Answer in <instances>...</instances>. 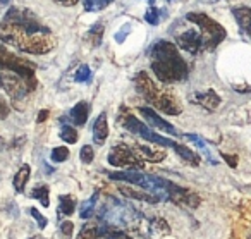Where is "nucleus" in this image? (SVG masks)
Returning <instances> with one entry per match:
<instances>
[{"instance_id": "f257e3e1", "label": "nucleus", "mask_w": 251, "mask_h": 239, "mask_svg": "<svg viewBox=\"0 0 251 239\" xmlns=\"http://www.w3.org/2000/svg\"><path fill=\"white\" fill-rule=\"evenodd\" d=\"M151 71L164 84L177 83L188 78V64L177 52V47L167 40L157 42L150 50Z\"/></svg>"}, {"instance_id": "f03ea898", "label": "nucleus", "mask_w": 251, "mask_h": 239, "mask_svg": "<svg viewBox=\"0 0 251 239\" xmlns=\"http://www.w3.org/2000/svg\"><path fill=\"white\" fill-rule=\"evenodd\" d=\"M0 42L16 47L25 53H31V55L49 53L55 47V38L50 31L31 35V33H26L19 26L11 25L7 21L0 23Z\"/></svg>"}, {"instance_id": "7ed1b4c3", "label": "nucleus", "mask_w": 251, "mask_h": 239, "mask_svg": "<svg viewBox=\"0 0 251 239\" xmlns=\"http://www.w3.org/2000/svg\"><path fill=\"white\" fill-rule=\"evenodd\" d=\"M134 86H136L138 93H140L148 104L153 105L157 110L164 112V114H167V115H179L182 112V107L177 102V98L169 93V91L158 88L157 84L151 81V78L148 76V73H145V71L136 74V78H134Z\"/></svg>"}, {"instance_id": "20e7f679", "label": "nucleus", "mask_w": 251, "mask_h": 239, "mask_svg": "<svg viewBox=\"0 0 251 239\" xmlns=\"http://www.w3.org/2000/svg\"><path fill=\"white\" fill-rule=\"evenodd\" d=\"M186 19L191 23H195L200 29H201V36H203V47L208 50L215 49L224 38H226V29L219 25L217 21H213L210 16L203 14V12H189L186 16Z\"/></svg>"}, {"instance_id": "39448f33", "label": "nucleus", "mask_w": 251, "mask_h": 239, "mask_svg": "<svg viewBox=\"0 0 251 239\" xmlns=\"http://www.w3.org/2000/svg\"><path fill=\"white\" fill-rule=\"evenodd\" d=\"M4 21L19 26L21 29H25L26 33H31V35L50 31V29L40 21V18L35 14V12L29 11V9H26V7H19V5H12V7L5 12Z\"/></svg>"}, {"instance_id": "423d86ee", "label": "nucleus", "mask_w": 251, "mask_h": 239, "mask_svg": "<svg viewBox=\"0 0 251 239\" xmlns=\"http://www.w3.org/2000/svg\"><path fill=\"white\" fill-rule=\"evenodd\" d=\"M0 86L14 100H21L36 88V80H26L12 71H0Z\"/></svg>"}, {"instance_id": "0eeeda50", "label": "nucleus", "mask_w": 251, "mask_h": 239, "mask_svg": "<svg viewBox=\"0 0 251 239\" xmlns=\"http://www.w3.org/2000/svg\"><path fill=\"white\" fill-rule=\"evenodd\" d=\"M0 71H12L26 80H35V64L18 57L0 43Z\"/></svg>"}, {"instance_id": "6e6552de", "label": "nucleus", "mask_w": 251, "mask_h": 239, "mask_svg": "<svg viewBox=\"0 0 251 239\" xmlns=\"http://www.w3.org/2000/svg\"><path fill=\"white\" fill-rule=\"evenodd\" d=\"M107 160L112 167H119V169H122V167H129V169L141 170L145 167L143 157H141L136 150H133L127 145L114 146L112 152L108 153Z\"/></svg>"}, {"instance_id": "1a4fd4ad", "label": "nucleus", "mask_w": 251, "mask_h": 239, "mask_svg": "<svg viewBox=\"0 0 251 239\" xmlns=\"http://www.w3.org/2000/svg\"><path fill=\"white\" fill-rule=\"evenodd\" d=\"M122 126H124L127 131L134 133V134L141 136L143 139H148L150 143H155V145H160V146H174V141H171V139L164 138V136L157 134L155 131H151L150 126L143 124L141 121H138L134 115H126L124 119H122Z\"/></svg>"}, {"instance_id": "9d476101", "label": "nucleus", "mask_w": 251, "mask_h": 239, "mask_svg": "<svg viewBox=\"0 0 251 239\" xmlns=\"http://www.w3.org/2000/svg\"><path fill=\"white\" fill-rule=\"evenodd\" d=\"M165 193H167V200L174 201L179 207H186L195 210L201 203V200H200V196L196 193H193L188 187L177 186V184L171 183V181H167V184H165Z\"/></svg>"}, {"instance_id": "9b49d317", "label": "nucleus", "mask_w": 251, "mask_h": 239, "mask_svg": "<svg viewBox=\"0 0 251 239\" xmlns=\"http://www.w3.org/2000/svg\"><path fill=\"white\" fill-rule=\"evenodd\" d=\"M138 112L143 115V119L147 121V124L150 126V128L160 129V131H165V133H169V134H174V136L179 134L177 129H176L174 126L169 124L164 117H160V115H158L155 110H151L150 107H140L138 108Z\"/></svg>"}, {"instance_id": "f8f14e48", "label": "nucleus", "mask_w": 251, "mask_h": 239, "mask_svg": "<svg viewBox=\"0 0 251 239\" xmlns=\"http://www.w3.org/2000/svg\"><path fill=\"white\" fill-rule=\"evenodd\" d=\"M177 47L189 53H198L200 49L203 47V36L196 29H188L177 36Z\"/></svg>"}, {"instance_id": "ddd939ff", "label": "nucleus", "mask_w": 251, "mask_h": 239, "mask_svg": "<svg viewBox=\"0 0 251 239\" xmlns=\"http://www.w3.org/2000/svg\"><path fill=\"white\" fill-rule=\"evenodd\" d=\"M117 189H119V193H121L122 196L133 198V200H140V201H147V203H157V201L162 200L158 194L151 193V191L136 189V187H133V186H122V184H119Z\"/></svg>"}, {"instance_id": "4468645a", "label": "nucleus", "mask_w": 251, "mask_h": 239, "mask_svg": "<svg viewBox=\"0 0 251 239\" xmlns=\"http://www.w3.org/2000/svg\"><path fill=\"white\" fill-rule=\"evenodd\" d=\"M193 102H196V104L201 105L203 108L212 112L220 105V97L213 90H206V91H203V93L193 95Z\"/></svg>"}, {"instance_id": "2eb2a0df", "label": "nucleus", "mask_w": 251, "mask_h": 239, "mask_svg": "<svg viewBox=\"0 0 251 239\" xmlns=\"http://www.w3.org/2000/svg\"><path fill=\"white\" fill-rule=\"evenodd\" d=\"M107 138H108V121H107V114L101 112L93 124V139L97 145H103Z\"/></svg>"}, {"instance_id": "dca6fc26", "label": "nucleus", "mask_w": 251, "mask_h": 239, "mask_svg": "<svg viewBox=\"0 0 251 239\" xmlns=\"http://www.w3.org/2000/svg\"><path fill=\"white\" fill-rule=\"evenodd\" d=\"M88 114H90V107L86 102H77L69 110V122L74 126H84L88 121Z\"/></svg>"}, {"instance_id": "f3484780", "label": "nucleus", "mask_w": 251, "mask_h": 239, "mask_svg": "<svg viewBox=\"0 0 251 239\" xmlns=\"http://www.w3.org/2000/svg\"><path fill=\"white\" fill-rule=\"evenodd\" d=\"M136 150L138 153H140L141 157H143L145 160H148V162H162V160H165V157H167V153H165V150H160V148H153V146L150 145H136Z\"/></svg>"}, {"instance_id": "a211bd4d", "label": "nucleus", "mask_w": 251, "mask_h": 239, "mask_svg": "<svg viewBox=\"0 0 251 239\" xmlns=\"http://www.w3.org/2000/svg\"><path fill=\"white\" fill-rule=\"evenodd\" d=\"M172 148H174L176 153H177V155L181 157L184 162H188L189 165H193V167L200 165V155L193 152V150H189L188 146L181 145V143H174V146H172Z\"/></svg>"}, {"instance_id": "6ab92c4d", "label": "nucleus", "mask_w": 251, "mask_h": 239, "mask_svg": "<svg viewBox=\"0 0 251 239\" xmlns=\"http://www.w3.org/2000/svg\"><path fill=\"white\" fill-rule=\"evenodd\" d=\"M29 174H31V167L28 165V163H25V165H21V169L16 172L14 176V181H12V184H14L16 191H19V193H23L26 187V183H28L29 179Z\"/></svg>"}, {"instance_id": "aec40b11", "label": "nucleus", "mask_w": 251, "mask_h": 239, "mask_svg": "<svg viewBox=\"0 0 251 239\" xmlns=\"http://www.w3.org/2000/svg\"><path fill=\"white\" fill-rule=\"evenodd\" d=\"M76 208V198L73 194H62L59 198V210L64 215H73Z\"/></svg>"}, {"instance_id": "412c9836", "label": "nucleus", "mask_w": 251, "mask_h": 239, "mask_svg": "<svg viewBox=\"0 0 251 239\" xmlns=\"http://www.w3.org/2000/svg\"><path fill=\"white\" fill-rule=\"evenodd\" d=\"M110 4H114V0H83V7L86 12H100Z\"/></svg>"}, {"instance_id": "4be33fe9", "label": "nucleus", "mask_w": 251, "mask_h": 239, "mask_svg": "<svg viewBox=\"0 0 251 239\" xmlns=\"http://www.w3.org/2000/svg\"><path fill=\"white\" fill-rule=\"evenodd\" d=\"M76 239H101V229L95 224H86L79 231Z\"/></svg>"}, {"instance_id": "5701e85b", "label": "nucleus", "mask_w": 251, "mask_h": 239, "mask_svg": "<svg viewBox=\"0 0 251 239\" xmlns=\"http://www.w3.org/2000/svg\"><path fill=\"white\" fill-rule=\"evenodd\" d=\"M232 14L236 16V21L241 25V28L246 29L248 26L251 25V9L248 7H239V9H234Z\"/></svg>"}, {"instance_id": "b1692460", "label": "nucleus", "mask_w": 251, "mask_h": 239, "mask_svg": "<svg viewBox=\"0 0 251 239\" xmlns=\"http://www.w3.org/2000/svg\"><path fill=\"white\" fill-rule=\"evenodd\" d=\"M31 198L38 200L43 207H49V205H50V189H49V186H36L35 189L31 191Z\"/></svg>"}, {"instance_id": "393cba45", "label": "nucleus", "mask_w": 251, "mask_h": 239, "mask_svg": "<svg viewBox=\"0 0 251 239\" xmlns=\"http://www.w3.org/2000/svg\"><path fill=\"white\" fill-rule=\"evenodd\" d=\"M60 139L69 143V145H74V143L77 141V131L69 124L62 126V128H60Z\"/></svg>"}, {"instance_id": "a878e982", "label": "nucleus", "mask_w": 251, "mask_h": 239, "mask_svg": "<svg viewBox=\"0 0 251 239\" xmlns=\"http://www.w3.org/2000/svg\"><path fill=\"white\" fill-rule=\"evenodd\" d=\"M98 200V193H95L90 200H86L83 205H81V217L83 218H90L91 215L95 213V203Z\"/></svg>"}, {"instance_id": "bb28decb", "label": "nucleus", "mask_w": 251, "mask_h": 239, "mask_svg": "<svg viewBox=\"0 0 251 239\" xmlns=\"http://www.w3.org/2000/svg\"><path fill=\"white\" fill-rule=\"evenodd\" d=\"M101 36H103V25L97 23V25L90 29V33H88V38L91 40V45L98 47L101 43Z\"/></svg>"}, {"instance_id": "cd10ccee", "label": "nucleus", "mask_w": 251, "mask_h": 239, "mask_svg": "<svg viewBox=\"0 0 251 239\" xmlns=\"http://www.w3.org/2000/svg\"><path fill=\"white\" fill-rule=\"evenodd\" d=\"M50 159H52V162H66L67 159H69V148L67 146H57V148L52 150V153H50Z\"/></svg>"}, {"instance_id": "c85d7f7f", "label": "nucleus", "mask_w": 251, "mask_h": 239, "mask_svg": "<svg viewBox=\"0 0 251 239\" xmlns=\"http://www.w3.org/2000/svg\"><path fill=\"white\" fill-rule=\"evenodd\" d=\"M101 239H133V238H131L129 234H126V232H122V231L108 227V229H101Z\"/></svg>"}, {"instance_id": "c756f323", "label": "nucleus", "mask_w": 251, "mask_h": 239, "mask_svg": "<svg viewBox=\"0 0 251 239\" xmlns=\"http://www.w3.org/2000/svg\"><path fill=\"white\" fill-rule=\"evenodd\" d=\"M90 78H91V71L86 64H83V66L77 67V71H76V81L77 83H86V81H90Z\"/></svg>"}, {"instance_id": "7c9ffc66", "label": "nucleus", "mask_w": 251, "mask_h": 239, "mask_svg": "<svg viewBox=\"0 0 251 239\" xmlns=\"http://www.w3.org/2000/svg\"><path fill=\"white\" fill-rule=\"evenodd\" d=\"M79 159H81V162H83V163H91V162H93V159H95L93 148H91L90 145H84L83 148H81V152H79Z\"/></svg>"}, {"instance_id": "2f4dec72", "label": "nucleus", "mask_w": 251, "mask_h": 239, "mask_svg": "<svg viewBox=\"0 0 251 239\" xmlns=\"http://www.w3.org/2000/svg\"><path fill=\"white\" fill-rule=\"evenodd\" d=\"M145 21L148 23V25L151 26H157L158 21H160V16H158V11L153 7V5H150V9L147 11V14H145Z\"/></svg>"}, {"instance_id": "473e14b6", "label": "nucleus", "mask_w": 251, "mask_h": 239, "mask_svg": "<svg viewBox=\"0 0 251 239\" xmlns=\"http://www.w3.org/2000/svg\"><path fill=\"white\" fill-rule=\"evenodd\" d=\"M73 231H74V224L71 220H64L62 224H60V232H62V236L66 239H71Z\"/></svg>"}, {"instance_id": "72a5a7b5", "label": "nucleus", "mask_w": 251, "mask_h": 239, "mask_svg": "<svg viewBox=\"0 0 251 239\" xmlns=\"http://www.w3.org/2000/svg\"><path fill=\"white\" fill-rule=\"evenodd\" d=\"M29 213L33 215V218L36 220V224H38L40 229H45L47 227V217H45V215L40 213V212L36 210V208H31V210H29Z\"/></svg>"}, {"instance_id": "f704fd0d", "label": "nucleus", "mask_w": 251, "mask_h": 239, "mask_svg": "<svg viewBox=\"0 0 251 239\" xmlns=\"http://www.w3.org/2000/svg\"><path fill=\"white\" fill-rule=\"evenodd\" d=\"M131 25H124V31H119L117 35H115V40H117V43H124L126 42V38H127V35H129V31H131Z\"/></svg>"}, {"instance_id": "c9c22d12", "label": "nucleus", "mask_w": 251, "mask_h": 239, "mask_svg": "<svg viewBox=\"0 0 251 239\" xmlns=\"http://www.w3.org/2000/svg\"><path fill=\"white\" fill-rule=\"evenodd\" d=\"M222 157H224V160L232 167V169H236L237 167V155H227V153H222Z\"/></svg>"}, {"instance_id": "e433bc0d", "label": "nucleus", "mask_w": 251, "mask_h": 239, "mask_svg": "<svg viewBox=\"0 0 251 239\" xmlns=\"http://www.w3.org/2000/svg\"><path fill=\"white\" fill-rule=\"evenodd\" d=\"M7 115H9V107L5 105L4 100H0V121H2V119H5Z\"/></svg>"}, {"instance_id": "4c0bfd02", "label": "nucleus", "mask_w": 251, "mask_h": 239, "mask_svg": "<svg viewBox=\"0 0 251 239\" xmlns=\"http://www.w3.org/2000/svg\"><path fill=\"white\" fill-rule=\"evenodd\" d=\"M53 2H57V4H60V5H66V7H73L79 0H53Z\"/></svg>"}, {"instance_id": "58836bf2", "label": "nucleus", "mask_w": 251, "mask_h": 239, "mask_svg": "<svg viewBox=\"0 0 251 239\" xmlns=\"http://www.w3.org/2000/svg\"><path fill=\"white\" fill-rule=\"evenodd\" d=\"M47 117H49V110H42L38 114V117H36V121H38V122H45Z\"/></svg>"}, {"instance_id": "ea45409f", "label": "nucleus", "mask_w": 251, "mask_h": 239, "mask_svg": "<svg viewBox=\"0 0 251 239\" xmlns=\"http://www.w3.org/2000/svg\"><path fill=\"white\" fill-rule=\"evenodd\" d=\"M246 31L250 33V36H251V25H250V26H248V28H246Z\"/></svg>"}, {"instance_id": "a19ab883", "label": "nucleus", "mask_w": 251, "mask_h": 239, "mask_svg": "<svg viewBox=\"0 0 251 239\" xmlns=\"http://www.w3.org/2000/svg\"><path fill=\"white\" fill-rule=\"evenodd\" d=\"M29 239H42V238H29Z\"/></svg>"}]
</instances>
